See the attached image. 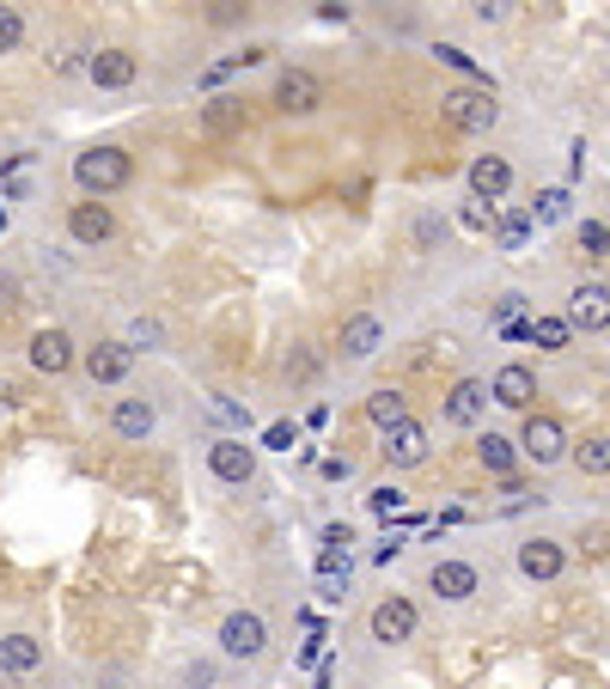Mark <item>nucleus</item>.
<instances>
[{
  "label": "nucleus",
  "instance_id": "nucleus-1",
  "mask_svg": "<svg viewBox=\"0 0 610 689\" xmlns=\"http://www.w3.org/2000/svg\"><path fill=\"white\" fill-rule=\"evenodd\" d=\"M74 177H80L86 196H110V189H122L134 177V160L122 153V146H86L80 160H74Z\"/></svg>",
  "mask_w": 610,
  "mask_h": 689
},
{
  "label": "nucleus",
  "instance_id": "nucleus-2",
  "mask_svg": "<svg viewBox=\"0 0 610 689\" xmlns=\"http://www.w3.org/2000/svg\"><path fill=\"white\" fill-rule=\"evenodd\" d=\"M439 110L451 117V129H465V134H489L501 122L494 86H451V92H439Z\"/></svg>",
  "mask_w": 610,
  "mask_h": 689
},
{
  "label": "nucleus",
  "instance_id": "nucleus-3",
  "mask_svg": "<svg viewBox=\"0 0 610 689\" xmlns=\"http://www.w3.org/2000/svg\"><path fill=\"white\" fill-rule=\"evenodd\" d=\"M519 451H525L537 470L556 464V458H568V427H562L556 415H537V409H531V415H525V434H519Z\"/></svg>",
  "mask_w": 610,
  "mask_h": 689
},
{
  "label": "nucleus",
  "instance_id": "nucleus-4",
  "mask_svg": "<svg viewBox=\"0 0 610 689\" xmlns=\"http://www.w3.org/2000/svg\"><path fill=\"white\" fill-rule=\"evenodd\" d=\"M269 647V623L257 616V610H232L220 623V653L226 659H263Z\"/></svg>",
  "mask_w": 610,
  "mask_h": 689
},
{
  "label": "nucleus",
  "instance_id": "nucleus-5",
  "mask_svg": "<svg viewBox=\"0 0 610 689\" xmlns=\"http://www.w3.org/2000/svg\"><path fill=\"white\" fill-rule=\"evenodd\" d=\"M324 105V80L318 74H305V67H287L275 80V110L281 117H312Z\"/></svg>",
  "mask_w": 610,
  "mask_h": 689
},
{
  "label": "nucleus",
  "instance_id": "nucleus-6",
  "mask_svg": "<svg viewBox=\"0 0 610 689\" xmlns=\"http://www.w3.org/2000/svg\"><path fill=\"white\" fill-rule=\"evenodd\" d=\"M67 232H74V244H110V232H117V214L105 208V201H74V208H67Z\"/></svg>",
  "mask_w": 610,
  "mask_h": 689
},
{
  "label": "nucleus",
  "instance_id": "nucleus-7",
  "mask_svg": "<svg viewBox=\"0 0 610 689\" xmlns=\"http://www.w3.org/2000/svg\"><path fill=\"white\" fill-rule=\"evenodd\" d=\"M208 470L239 489V482L257 477V446H244V439H214V446H208Z\"/></svg>",
  "mask_w": 610,
  "mask_h": 689
},
{
  "label": "nucleus",
  "instance_id": "nucleus-8",
  "mask_svg": "<svg viewBox=\"0 0 610 689\" xmlns=\"http://www.w3.org/2000/svg\"><path fill=\"white\" fill-rule=\"evenodd\" d=\"M74 360H80V354H74V336H67V330H37V336H31V367H37L43 379H62Z\"/></svg>",
  "mask_w": 610,
  "mask_h": 689
},
{
  "label": "nucleus",
  "instance_id": "nucleus-9",
  "mask_svg": "<svg viewBox=\"0 0 610 689\" xmlns=\"http://www.w3.org/2000/svg\"><path fill=\"white\" fill-rule=\"evenodd\" d=\"M385 464L391 470H415V464H427V427L422 422H397L385 434Z\"/></svg>",
  "mask_w": 610,
  "mask_h": 689
},
{
  "label": "nucleus",
  "instance_id": "nucleus-10",
  "mask_svg": "<svg viewBox=\"0 0 610 689\" xmlns=\"http://www.w3.org/2000/svg\"><path fill=\"white\" fill-rule=\"evenodd\" d=\"M80 367H86V379L92 385H122L129 379V367H134V354L122 342H98V348H86L80 354Z\"/></svg>",
  "mask_w": 610,
  "mask_h": 689
},
{
  "label": "nucleus",
  "instance_id": "nucleus-11",
  "mask_svg": "<svg viewBox=\"0 0 610 689\" xmlns=\"http://www.w3.org/2000/svg\"><path fill=\"white\" fill-rule=\"evenodd\" d=\"M415 635V604L410 598H379V604H372V641H410Z\"/></svg>",
  "mask_w": 610,
  "mask_h": 689
},
{
  "label": "nucleus",
  "instance_id": "nucleus-12",
  "mask_svg": "<svg viewBox=\"0 0 610 689\" xmlns=\"http://www.w3.org/2000/svg\"><path fill=\"white\" fill-rule=\"evenodd\" d=\"M489 397H494V403H506V409H531V403H537V372H531V367H519V360H513V367H501V372H494Z\"/></svg>",
  "mask_w": 610,
  "mask_h": 689
},
{
  "label": "nucleus",
  "instance_id": "nucleus-13",
  "mask_svg": "<svg viewBox=\"0 0 610 689\" xmlns=\"http://www.w3.org/2000/svg\"><path fill=\"white\" fill-rule=\"evenodd\" d=\"M336 348H342V360H372V354H379V348H385V324H379V318H367V311H360V318H348V324H342V336H336Z\"/></svg>",
  "mask_w": 610,
  "mask_h": 689
},
{
  "label": "nucleus",
  "instance_id": "nucleus-14",
  "mask_svg": "<svg viewBox=\"0 0 610 689\" xmlns=\"http://www.w3.org/2000/svg\"><path fill=\"white\" fill-rule=\"evenodd\" d=\"M604 281H580V287H574V299H568V330H604Z\"/></svg>",
  "mask_w": 610,
  "mask_h": 689
},
{
  "label": "nucleus",
  "instance_id": "nucleus-15",
  "mask_svg": "<svg viewBox=\"0 0 610 689\" xmlns=\"http://www.w3.org/2000/svg\"><path fill=\"white\" fill-rule=\"evenodd\" d=\"M562 568H568L562 544H549V537H531V544H519V573H525V580H556Z\"/></svg>",
  "mask_w": 610,
  "mask_h": 689
},
{
  "label": "nucleus",
  "instance_id": "nucleus-16",
  "mask_svg": "<svg viewBox=\"0 0 610 689\" xmlns=\"http://www.w3.org/2000/svg\"><path fill=\"white\" fill-rule=\"evenodd\" d=\"M477 568H470V561H434V568H427V592H439V598H451V604H458V598H470L477 592Z\"/></svg>",
  "mask_w": 610,
  "mask_h": 689
},
{
  "label": "nucleus",
  "instance_id": "nucleus-17",
  "mask_svg": "<svg viewBox=\"0 0 610 689\" xmlns=\"http://www.w3.org/2000/svg\"><path fill=\"white\" fill-rule=\"evenodd\" d=\"M489 409V385L482 379H458V385L446 391V422L458 427H477V415Z\"/></svg>",
  "mask_w": 610,
  "mask_h": 689
},
{
  "label": "nucleus",
  "instance_id": "nucleus-18",
  "mask_svg": "<svg viewBox=\"0 0 610 689\" xmlns=\"http://www.w3.org/2000/svg\"><path fill=\"white\" fill-rule=\"evenodd\" d=\"M86 80L105 86V92H122V86L134 80V55L129 50H98L92 62H86Z\"/></svg>",
  "mask_w": 610,
  "mask_h": 689
},
{
  "label": "nucleus",
  "instance_id": "nucleus-19",
  "mask_svg": "<svg viewBox=\"0 0 610 689\" xmlns=\"http://www.w3.org/2000/svg\"><path fill=\"white\" fill-rule=\"evenodd\" d=\"M470 189H477V201H501L506 189H513V165H506L501 153H482V160L470 165Z\"/></svg>",
  "mask_w": 610,
  "mask_h": 689
},
{
  "label": "nucleus",
  "instance_id": "nucleus-20",
  "mask_svg": "<svg viewBox=\"0 0 610 689\" xmlns=\"http://www.w3.org/2000/svg\"><path fill=\"white\" fill-rule=\"evenodd\" d=\"M37 665H43V641L37 635H0V671L25 677V671H37Z\"/></svg>",
  "mask_w": 610,
  "mask_h": 689
},
{
  "label": "nucleus",
  "instance_id": "nucleus-21",
  "mask_svg": "<svg viewBox=\"0 0 610 689\" xmlns=\"http://www.w3.org/2000/svg\"><path fill=\"white\" fill-rule=\"evenodd\" d=\"M110 434H122V439H146V434H153V409H146V397H122L117 409H110Z\"/></svg>",
  "mask_w": 610,
  "mask_h": 689
},
{
  "label": "nucleus",
  "instance_id": "nucleus-22",
  "mask_svg": "<svg viewBox=\"0 0 610 689\" xmlns=\"http://www.w3.org/2000/svg\"><path fill=\"white\" fill-rule=\"evenodd\" d=\"M477 458H482V470H489V477H513V464H519V446L506 434H482L477 439Z\"/></svg>",
  "mask_w": 610,
  "mask_h": 689
},
{
  "label": "nucleus",
  "instance_id": "nucleus-23",
  "mask_svg": "<svg viewBox=\"0 0 610 689\" xmlns=\"http://www.w3.org/2000/svg\"><path fill=\"white\" fill-rule=\"evenodd\" d=\"M367 415H372V427H379V434H391L397 422H410V397L385 385V391H372V397H367Z\"/></svg>",
  "mask_w": 610,
  "mask_h": 689
},
{
  "label": "nucleus",
  "instance_id": "nucleus-24",
  "mask_svg": "<svg viewBox=\"0 0 610 689\" xmlns=\"http://www.w3.org/2000/svg\"><path fill=\"white\" fill-rule=\"evenodd\" d=\"M348 544H355V531H348V525H324L318 573H348Z\"/></svg>",
  "mask_w": 610,
  "mask_h": 689
},
{
  "label": "nucleus",
  "instance_id": "nucleus-25",
  "mask_svg": "<svg viewBox=\"0 0 610 689\" xmlns=\"http://www.w3.org/2000/svg\"><path fill=\"white\" fill-rule=\"evenodd\" d=\"M574 464H580L586 477H604V470H610V439L604 434L580 439V446H574Z\"/></svg>",
  "mask_w": 610,
  "mask_h": 689
},
{
  "label": "nucleus",
  "instance_id": "nucleus-26",
  "mask_svg": "<svg viewBox=\"0 0 610 689\" xmlns=\"http://www.w3.org/2000/svg\"><path fill=\"white\" fill-rule=\"evenodd\" d=\"M494 239H501V251H519V244L531 239V214L525 208H506L501 220H494Z\"/></svg>",
  "mask_w": 610,
  "mask_h": 689
},
{
  "label": "nucleus",
  "instance_id": "nucleus-27",
  "mask_svg": "<svg viewBox=\"0 0 610 689\" xmlns=\"http://www.w3.org/2000/svg\"><path fill=\"white\" fill-rule=\"evenodd\" d=\"M439 62H446L451 67V74H465V80H477V86H489V74H482V67H477V55H470V50H458V43H439Z\"/></svg>",
  "mask_w": 610,
  "mask_h": 689
},
{
  "label": "nucleus",
  "instance_id": "nucleus-28",
  "mask_svg": "<svg viewBox=\"0 0 610 689\" xmlns=\"http://www.w3.org/2000/svg\"><path fill=\"white\" fill-rule=\"evenodd\" d=\"M525 336H531L537 348H568V342H574V330H568L562 318H537V324H525Z\"/></svg>",
  "mask_w": 610,
  "mask_h": 689
},
{
  "label": "nucleus",
  "instance_id": "nucleus-29",
  "mask_svg": "<svg viewBox=\"0 0 610 689\" xmlns=\"http://www.w3.org/2000/svg\"><path fill=\"white\" fill-rule=\"evenodd\" d=\"M244 117H251V110H244L239 98H214V105L201 110V122H208V129H239Z\"/></svg>",
  "mask_w": 610,
  "mask_h": 689
},
{
  "label": "nucleus",
  "instance_id": "nucleus-30",
  "mask_svg": "<svg viewBox=\"0 0 610 689\" xmlns=\"http://www.w3.org/2000/svg\"><path fill=\"white\" fill-rule=\"evenodd\" d=\"M568 189H544V196H537V208H525L531 214V226H537V220H568Z\"/></svg>",
  "mask_w": 610,
  "mask_h": 689
},
{
  "label": "nucleus",
  "instance_id": "nucleus-31",
  "mask_svg": "<svg viewBox=\"0 0 610 689\" xmlns=\"http://www.w3.org/2000/svg\"><path fill=\"white\" fill-rule=\"evenodd\" d=\"M19 37H25V19H19V7H0V55L19 50Z\"/></svg>",
  "mask_w": 610,
  "mask_h": 689
},
{
  "label": "nucleus",
  "instance_id": "nucleus-32",
  "mask_svg": "<svg viewBox=\"0 0 610 689\" xmlns=\"http://www.w3.org/2000/svg\"><path fill=\"white\" fill-rule=\"evenodd\" d=\"M439 239H446V220H439V214H422V220H415V244H422V251H434Z\"/></svg>",
  "mask_w": 610,
  "mask_h": 689
},
{
  "label": "nucleus",
  "instance_id": "nucleus-33",
  "mask_svg": "<svg viewBox=\"0 0 610 689\" xmlns=\"http://www.w3.org/2000/svg\"><path fill=\"white\" fill-rule=\"evenodd\" d=\"M580 251L592 256V263H604V220H586L580 226Z\"/></svg>",
  "mask_w": 610,
  "mask_h": 689
},
{
  "label": "nucleus",
  "instance_id": "nucleus-34",
  "mask_svg": "<svg viewBox=\"0 0 610 689\" xmlns=\"http://www.w3.org/2000/svg\"><path fill=\"white\" fill-rule=\"evenodd\" d=\"M318 598H324V604H342V598H348V573H318Z\"/></svg>",
  "mask_w": 610,
  "mask_h": 689
},
{
  "label": "nucleus",
  "instance_id": "nucleus-35",
  "mask_svg": "<svg viewBox=\"0 0 610 689\" xmlns=\"http://www.w3.org/2000/svg\"><path fill=\"white\" fill-rule=\"evenodd\" d=\"M367 506H372V513H397V506H403V489H391V482H385V489L367 494Z\"/></svg>",
  "mask_w": 610,
  "mask_h": 689
},
{
  "label": "nucleus",
  "instance_id": "nucleus-36",
  "mask_svg": "<svg viewBox=\"0 0 610 689\" xmlns=\"http://www.w3.org/2000/svg\"><path fill=\"white\" fill-rule=\"evenodd\" d=\"M312 372H318V360H312V354H305V348H299V354L287 360V379H312Z\"/></svg>",
  "mask_w": 610,
  "mask_h": 689
},
{
  "label": "nucleus",
  "instance_id": "nucleus-37",
  "mask_svg": "<svg viewBox=\"0 0 610 689\" xmlns=\"http://www.w3.org/2000/svg\"><path fill=\"white\" fill-rule=\"evenodd\" d=\"M13 305H19V281L0 275V311H13Z\"/></svg>",
  "mask_w": 610,
  "mask_h": 689
},
{
  "label": "nucleus",
  "instance_id": "nucleus-38",
  "mask_svg": "<svg viewBox=\"0 0 610 689\" xmlns=\"http://www.w3.org/2000/svg\"><path fill=\"white\" fill-rule=\"evenodd\" d=\"M50 67H55V74H80V55L62 50V55H50Z\"/></svg>",
  "mask_w": 610,
  "mask_h": 689
},
{
  "label": "nucleus",
  "instance_id": "nucleus-39",
  "mask_svg": "<svg viewBox=\"0 0 610 689\" xmlns=\"http://www.w3.org/2000/svg\"><path fill=\"white\" fill-rule=\"evenodd\" d=\"M489 220H494V214L482 208V201H470V208H465V226H477V232H482V226H489Z\"/></svg>",
  "mask_w": 610,
  "mask_h": 689
},
{
  "label": "nucleus",
  "instance_id": "nucleus-40",
  "mask_svg": "<svg viewBox=\"0 0 610 689\" xmlns=\"http://www.w3.org/2000/svg\"><path fill=\"white\" fill-rule=\"evenodd\" d=\"M0 232H7V214H0Z\"/></svg>",
  "mask_w": 610,
  "mask_h": 689
}]
</instances>
